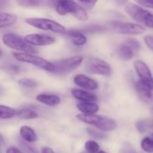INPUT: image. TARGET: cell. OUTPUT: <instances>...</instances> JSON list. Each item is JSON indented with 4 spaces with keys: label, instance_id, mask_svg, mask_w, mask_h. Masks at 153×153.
<instances>
[{
    "label": "cell",
    "instance_id": "23",
    "mask_svg": "<svg viewBox=\"0 0 153 153\" xmlns=\"http://www.w3.org/2000/svg\"><path fill=\"white\" fill-rule=\"evenodd\" d=\"M142 149L147 153H153V139L152 137H144L141 142Z\"/></svg>",
    "mask_w": 153,
    "mask_h": 153
},
{
    "label": "cell",
    "instance_id": "25",
    "mask_svg": "<svg viewBox=\"0 0 153 153\" xmlns=\"http://www.w3.org/2000/svg\"><path fill=\"white\" fill-rule=\"evenodd\" d=\"M126 45L128 46L133 51H139L140 48H141V44L140 42L136 39H134V38H129L126 39Z\"/></svg>",
    "mask_w": 153,
    "mask_h": 153
},
{
    "label": "cell",
    "instance_id": "32",
    "mask_svg": "<svg viewBox=\"0 0 153 153\" xmlns=\"http://www.w3.org/2000/svg\"><path fill=\"white\" fill-rule=\"evenodd\" d=\"M138 4L141 6L153 9V0H142V1H138Z\"/></svg>",
    "mask_w": 153,
    "mask_h": 153
},
{
    "label": "cell",
    "instance_id": "29",
    "mask_svg": "<svg viewBox=\"0 0 153 153\" xmlns=\"http://www.w3.org/2000/svg\"><path fill=\"white\" fill-rule=\"evenodd\" d=\"M148 128V125L145 121L143 120H140L136 123V129L140 132V133H144L146 132V130Z\"/></svg>",
    "mask_w": 153,
    "mask_h": 153
},
{
    "label": "cell",
    "instance_id": "1",
    "mask_svg": "<svg viewBox=\"0 0 153 153\" xmlns=\"http://www.w3.org/2000/svg\"><path fill=\"white\" fill-rule=\"evenodd\" d=\"M125 9L128 15L136 22H138L140 25H143L147 28L153 29L152 13L134 3H127L125 6Z\"/></svg>",
    "mask_w": 153,
    "mask_h": 153
},
{
    "label": "cell",
    "instance_id": "22",
    "mask_svg": "<svg viewBox=\"0 0 153 153\" xmlns=\"http://www.w3.org/2000/svg\"><path fill=\"white\" fill-rule=\"evenodd\" d=\"M16 116V110L13 108L0 105V119H10Z\"/></svg>",
    "mask_w": 153,
    "mask_h": 153
},
{
    "label": "cell",
    "instance_id": "27",
    "mask_svg": "<svg viewBox=\"0 0 153 153\" xmlns=\"http://www.w3.org/2000/svg\"><path fill=\"white\" fill-rule=\"evenodd\" d=\"M17 3L18 4L22 6H39L45 4V2L43 1H33V0H23V1H18Z\"/></svg>",
    "mask_w": 153,
    "mask_h": 153
},
{
    "label": "cell",
    "instance_id": "11",
    "mask_svg": "<svg viewBox=\"0 0 153 153\" xmlns=\"http://www.w3.org/2000/svg\"><path fill=\"white\" fill-rule=\"evenodd\" d=\"M24 40L30 46H48L55 43L56 39L54 37L45 35V34H39V33H32L28 34L24 37Z\"/></svg>",
    "mask_w": 153,
    "mask_h": 153
},
{
    "label": "cell",
    "instance_id": "10",
    "mask_svg": "<svg viewBox=\"0 0 153 153\" xmlns=\"http://www.w3.org/2000/svg\"><path fill=\"white\" fill-rule=\"evenodd\" d=\"M135 72L140 78V82L153 91V76L149 65L143 60H135L134 63Z\"/></svg>",
    "mask_w": 153,
    "mask_h": 153
},
{
    "label": "cell",
    "instance_id": "20",
    "mask_svg": "<svg viewBox=\"0 0 153 153\" xmlns=\"http://www.w3.org/2000/svg\"><path fill=\"white\" fill-rule=\"evenodd\" d=\"M117 54L119 56V57L123 60L126 61H129L134 57V51L126 44L121 45L118 47L117 48Z\"/></svg>",
    "mask_w": 153,
    "mask_h": 153
},
{
    "label": "cell",
    "instance_id": "30",
    "mask_svg": "<svg viewBox=\"0 0 153 153\" xmlns=\"http://www.w3.org/2000/svg\"><path fill=\"white\" fill-rule=\"evenodd\" d=\"M20 144L22 146V148L25 150V152L27 153H38L36 152V150H35L32 146H30L29 143H24V142H21Z\"/></svg>",
    "mask_w": 153,
    "mask_h": 153
},
{
    "label": "cell",
    "instance_id": "36",
    "mask_svg": "<svg viewBox=\"0 0 153 153\" xmlns=\"http://www.w3.org/2000/svg\"><path fill=\"white\" fill-rule=\"evenodd\" d=\"M98 153H107V152H105L104 151H100V152H99Z\"/></svg>",
    "mask_w": 153,
    "mask_h": 153
},
{
    "label": "cell",
    "instance_id": "6",
    "mask_svg": "<svg viewBox=\"0 0 153 153\" xmlns=\"http://www.w3.org/2000/svg\"><path fill=\"white\" fill-rule=\"evenodd\" d=\"M3 42L4 44L14 50H18L20 53H28V54H33L36 50L35 48L29 45L24 39L21 38L20 36L13 34V33H7L4 35L3 37Z\"/></svg>",
    "mask_w": 153,
    "mask_h": 153
},
{
    "label": "cell",
    "instance_id": "16",
    "mask_svg": "<svg viewBox=\"0 0 153 153\" xmlns=\"http://www.w3.org/2000/svg\"><path fill=\"white\" fill-rule=\"evenodd\" d=\"M36 100L39 102L50 107L56 106L61 102L60 98L57 95H54V94H39L36 97Z\"/></svg>",
    "mask_w": 153,
    "mask_h": 153
},
{
    "label": "cell",
    "instance_id": "24",
    "mask_svg": "<svg viewBox=\"0 0 153 153\" xmlns=\"http://www.w3.org/2000/svg\"><path fill=\"white\" fill-rule=\"evenodd\" d=\"M85 150L88 153H98L100 150V145L95 141H87L85 143Z\"/></svg>",
    "mask_w": 153,
    "mask_h": 153
},
{
    "label": "cell",
    "instance_id": "34",
    "mask_svg": "<svg viewBox=\"0 0 153 153\" xmlns=\"http://www.w3.org/2000/svg\"><path fill=\"white\" fill-rule=\"evenodd\" d=\"M6 153H22L19 149L15 148V147H9L6 150Z\"/></svg>",
    "mask_w": 153,
    "mask_h": 153
},
{
    "label": "cell",
    "instance_id": "21",
    "mask_svg": "<svg viewBox=\"0 0 153 153\" xmlns=\"http://www.w3.org/2000/svg\"><path fill=\"white\" fill-rule=\"evenodd\" d=\"M16 116L21 118V119H24V120H28V119H34L36 117H38V114L32 110V109H29V108H22V109H19L18 111H16Z\"/></svg>",
    "mask_w": 153,
    "mask_h": 153
},
{
    "label": "cell",
    "instance_id": "2",
    "mask_svg": "<svg viewBox=\"0 0 153 153\" xmlns=\"http://www.w3.org/2000/svg\"><path fill=\"white\" fill-rule=\"evenodd\" d=\"M80 121L93 126L98 128V130L102 132L114 131L117 128V122L114 119L106 117H100L97 115H83L79 114L76 117Z\"/></svg>",
    "mask_w": 153,
    "mask_h": 153
},
{
    "label": "cell",
    "instance_id": "35",
    "mask_svg": "<svg viewBox=\"0 0 153 153\" xmlns=\"http://www.w3.org/2000/svg\"><path fill=\"white\" fill-rule=\"evenodd\" d=\"M42 153H55V152L48 147H45L42 149Z\"/></svg>",
    "mask_w": 153,
    "mask_h": 153
},
{
    "label": "cell",
    "instance_id": "33",
    "mask_svg": "<svg viewBox=\"0 0 153 153\" xmlns=\"http://www.w3.org/2000/svg\"><path fill=\"white\" fill-rule=\"evenodd\" d=\"M96 1H80L79 4L84 8V7H87V8H92L95 4H96Z\"/></svg>",
    "mask_w": 153,
    "mask_h": 153
},
{
    "label": "cell",
    "instance_id": "9",
    "mask_svg": "<svg viewBox=\"0 0 153 153\" xmlns=\"http://www.w3.org/2000/svg\"><path fill=\"white\" fill-rule=\"evenodd\" d=\"M86 69L91 74L102 76H109L112 73L111 67L108 63L96 57H91L88 59L86 64Z\"/></svg>",
    "mask_w": 153,
    "mask_h": 153
},
{
    "label": "cell",
    "instance_id": "26",
    "mask_svg": "<svg viewBox=\"0 0 153 153\" xmlns=\"http://www.w3.org/2000/svg\"><path fill=\"white\" fill-rule=\"evenodd\" d=\"M19 84L26 89H32L37 87V82L36 81H34L33 79H28V78H24L19 81Z\"/></svg>",
    "mask_w": 153,
    "mask_h": 153
},
{
    "label": "cell",
    "instance_id": "37",
    "mask_svg": "<svg viewBox=\"0 0 153 153\" xmlns=\"http://www.w3.org/2000/svg\"><path fill=\"white\" fill-rule=\"evenodd\" d=\"M1 55H2V51H1V49H0V56H1Z\"/></svg>",
    "mask_w": 153,
    "mask_h": 153
},
{
    "label": "cell",
    "instance_id": "12",
    "mask_svg": "<svg viewBox=\"0 0 153 153\" xmlns=\"http://www.w3.org/2000/svg\"><path fill=\"white\" fill-rule=\"evenodd\" d=\"M74 82L77 86L82 88L84 91H95L99 87L98 82L94 79L89 77L85 74H82L74 76Z\"/></svg>",
    "mask_w": 153,
    "mask_h": 153
},
{
    "label": "cell",
    "instance_id": "38",
    "mask_svg": "<svg viewBox=\"0 0 153 153\" xmlns=\"http://www.w3.org/2000/svg\"><path fill=\"white\" fill-rule=\"evenodd\" d=\"M152 136H153V135H152ZM152 139H153V137H152Z\"/></svg>",
    "mask_w": 153,
    "mask_h": 153
},
{
    "label": "cell",
    "instance_id": "31",
    "mask_svg": "<svg viewBox=\"0 0 153 153\" xmlns=\"http://www.w3.org/2000/svg\"><path fill=\"white\" fill-rule=\"evenodd\" d=\"M144 42H145L146 46L153 51V36H152V35L145 36L144 37Z\"/></svg>",
    "mask_w": 153,
    "mask_h": 153
},
{
    "label": "cell",
    "instance_id": "18",
    "mask_svg": "<svg viewBox=\"0 0 153 153\" xmlns=\"http://www.w3.org/2000/svg\"><path fill=\"white\" fill-rule=\"evenodd\" d=\"M20 136L27 143H35L38 139L35 131L27 126H22L20 128Z\"/></svg>",
    "mask_w": 153,
    "mask_h": 153
},
{
    "label": "cell",
    "instance_id": "7",
    "mask_svg": "<svg viewBox=\"0 0 153 153\" xmlns=\"http://www.w3.org/2000/svg\"><path fill=\"white\" fill-rule=\"evenodd\" d=\"M83 61L82 56H74L68 58L61 59L56 61L54 64L55 65V72L57 74H64L71 73L72 71L78 68Z\"/></svg>",
    "mask_w": 153,
    "mask_h": 153
},
{
    "label": "cell",
    "instance_id": "3",
    "mask_svg": "<svg viewBox=\"0 0 153 153\" xmlns=\"http://www.w3.org/2000/svg\"><path fill=\"white\" fill-rule=\"evenodd\" d=\"M56 11L60 15H66L67 13H71L81 21H87L89 19L85 8H83L79 3L74 1L62 0L57 2Z\"/></svg>",
    "mask_w": 153,
    "mask_h": 153
},
{
    "label": "cell",
    "instance_id": "8",
    "mask_svg": "<svg viewBox=\"0 0 153 153\" xmlns=\"http://www.w3.org/2000/svg\"><path fill=\"white\" fill-rule=\"evenodd\" d=\"M110 27L116 32L124 35H140L145 32L143 26L134 22L113 21L110 22Z\"/></svg>",
    "mask_w": 153,
    "mask_h": 153
},
{
    "label": "cell",
    "instance_id": "19",
    "mask_svg": "<svg viewBox=\"0 0 153 153\" xmlns=\"http://www.w3.org/2000/svg\"><path fill=\"white\" fill-rule=\"evenodd\" d=\"M17 21L16 15L9 13L0 12V29L13 25Z\"/></svg>",
    "mask_w": 153,
    "mask_h": 153
},
{
    "label": "cell",
    "instance_id": "13",
    "mask_svg": "<svg viewBox=\"0 0 153 153\" xmlns=\"http://www.w3.org/2000/svg\"><path fill=\"white\" fill-rule=\"evenodd\" d=\"M135 88L136 91L138 92L139 97L143 100V101H144L147 105H149L151 107V108L153 111V91L151 90L150 88L146 87L145 85H143L140 81L136 82L135 84Z\"/></svg>",
    "mask_w": 153,
    "mask_h": 153
},
{
    "label": "cell",
    "instance_id": "28",
    "mask_svg": "<svg viewBox=\"0 0 153 153\" xmlns=\"http://www.w3.org/2000/svg\"><path fill=\"white\" fill-rule=\"evenodd\" d=\"M87 133L93 138L95 139H104L106 137V135L100 132V130H96V129H93V128H87Z\"/></svg>",
    "mask_w": 153,
    "mask_h": 153
},
{
    "label": "cell",
    "instance_id": "17",
    "mask_svg": "<svg viewBox=\"0 0 153 153\" xmlns=\"http://www.w3.org/2000/svg\"><path fill=\"white\" fill-rule=\"evenodd\" d=\"M68 37L71 39L72 42L74 45L75 46H78V47H81V46H83L86 44L87 42V38L84 34H82L81 31L79 30H68L65 32Z\"/></svg>",
    "mask_w": 153,
    "mask_h": 153
},
{
    "label": "cell",
    "instance_id": "5",
    "mask_svg": "<svg viewBox=\"0 0 153 153\" xmlns=\"http://www.w3.org/2000/svg\"><path fill=\"white\" fill-rule=\"evenodd\" d=\"M25 22L29 25L42 30H49L59 34H64L66 32L65 28L54 20L47 18H27Z\"/></svg>",
    "mask_w": 153,
    "mask_h": 153
},
{
    "label": "cell",
    "instance_id": "15",
    "mask_svg": "<svg viewBox=\"0 0 153 153\" xmlns=\"http://www.w3.org/2000/svg\"><path fill=\"white\" fill-rule=\"evenodd\" d=\"M72 94L73 96L80 100V101H89V102H95L98 98L95 94L90 93L87 91L81 90V89H73L72 90Z\"/></svg>",
    "mask_w": 153,
    "mask_h": 153
},
{
    "label": "cell",
    "instance_id": "39",
    "mask_svg": "<svg viewBox=\"0 0 153 153\" xmlns=\"http://www.w3.org/2000/svg\"><path fill=\"white\" fill-rule=\"evenodd\" d=\"M152 127H153V126H152Z\"/></svg>",
    "mask_w": 153,
    "mask_h": 153
},
{
    "label": "cell",
    "instance_id": "14",
    "mask_svg": "<svg viewBox=\"0 0 153 153\" xmlns=\"http://www.w3.org/2000/svg\"><path fill=\"white\" fill-rule=\"evenodd\" d=\"M76 107L83 115H95L100 109L97 103L89 101H80L77 103Z\"/></svg>",
    "mask_w": 153,
    "mask_h": 153
},
{
    "label": "cell",
    "instance_id": "4",
    "mask_svg": "<svg viewBox=\"0 0 153 153\" xmlns=\"http://www.w3.org/2000/svg\"><path fill=\"white\" fill-rule=\"evenodd\" d=\"M13 56L16 60L22 63H27V64H31L34 66H37L42 70L54 73L55 72V65L53 63L48 62V60L34 56L33 54H28V53H20V52H13Z\"/></svg>",
    "mask_w": 153,
    "mask_h": 153
}]
</instances>
